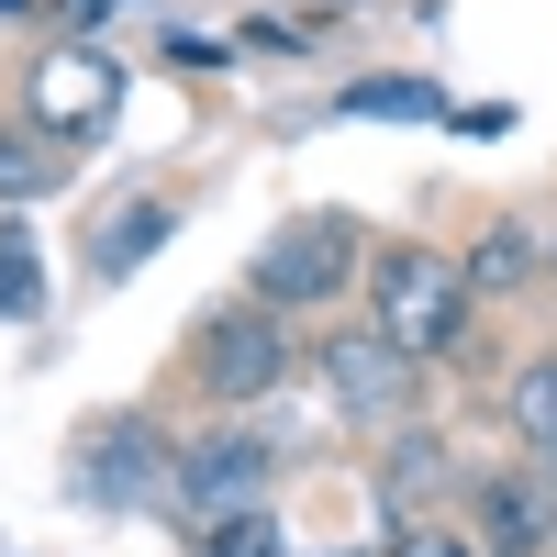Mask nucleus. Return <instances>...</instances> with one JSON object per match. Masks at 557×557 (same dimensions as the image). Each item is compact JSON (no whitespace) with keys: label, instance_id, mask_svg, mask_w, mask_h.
Instances as JSON below:
<instances>
[{"label":"nucleus","instance_id":"obj_1","mask_svg":"<svg viewBox=\"0 0 557 557\" xmlns=\"http://www.w3.org/2000/svg\"><path fill=\"white\" fill-rule=\"evenodd\" d=\"M368 301H380V335L412 357H457L469 346V268L435 246H391L368 257Z\"/></svg>","mask_w":557,"mask_h":557},{"label":"nucleus","instance_id":"obj_2","mask_svg":"<svg viewBox=\"0 0 557 557\" xmlns=\"http://www.w3.org/2000/svg\"><path fill=\"white\" fill-rule=\"evenodd\" d=\"M190 380L212 401H257L290 380V335H278V301H246V312H201L190 323Z\"/></svg>","mask_w":557,"mask_h":557},{"label":"nucleus","instance_id":"obj_3","mask_svg":"<svg viewBox=\"0 0 557 557\" xmlns=\"http://www.w3.org/2000/svg\"><path fill=\"white\" fill-rule=\"evenodd\" d=\"M357 278V223L346 212H301V223H278V235L257 246V301H335Z\"/></svg>","mask_w":557,"mask_h":557},{"label":"nucleus","instance_id":"obj_4","mask_svg":"<svg viewBox=\"0 0 557 557\" xmlns=\"http://www.w3.org/2000/svg\"><path fill=\"white\" fill-rule=\"evenodd\" d=\"M323 391H335L346 424L391 435V424H412V346H391L380 323L368 335H323Z\"/></svg>","mask_w":557,"mask_h":557},{"label":"nucleus","instance_id":"obj_5","mask_svg":"<svg viewBox=\"0 0 557 557\" xmlns=\"http://www.w3.org/2000/svg\"><path fill=\"white\" fill-rule=\"evenodd\" d=\"M23 101H34V123L57 134V146H89V134L123 112V78H112V57H89V45H45Z\"/></svg>","mask_w":557,"mask_h":557},{"label":"nucleus","instance_id":"obj_6","mask_svg":"<svg viewBox=\"0 0 557 557\" xmlns=\"http://www.w3.org/2000/svg\"><path fill=\"white\" fill-rule=\"evenodd\" d=\"M268 491V446L257 435H201L190 457H178V513H190V524H223V513H246V502Z\"/></svg>","mask_w":557,"mask_h":557},{"label":"nucleus","instance_id":"obj_7","mask_svg":"<svg viewBox=\"0 0 557 557\" xmlns=\"http://www.w3.org/2000/svg\"><path fill=\"white\" fill-rule=\"evenodd\" d=\"M89 491H101V502H146V491H178V469L157 457L146 424H101V435H89Z\"/></svg>","mask_w":557,"mask_h":557},{"label":"nucleus","instance_id":"obj_8","mask_svg":"<svg viewBox=\"0 0 557 557\" xmlns=\"http://www.w3.org/2000/svg\"><path fill=\"white\" fill-rule=\"evenodd\" d=\"M168 235H178V212H168V201H123L101 235H89V268H101V278H134V268L168 246Z\"/></svg>","mask_w":557,"mask_h":557},{"label":"nucleus","instance_id":"obj_9","mask_svg":"<svg viewBox=\"0 0 557 557\" xmlns=\"http://www.w3.org/2000/svg\"><path fill=\"white\" fill-rule=\"evenodd\" d=\"M480 524H491L502 557H535V546H546V491H535V480H491V491H480Z\"/></svg>","mask_w":557,"mask_h":557},{"label":"nucleus","instance_id":"obj_10","mask_svg":"<svg viewBox=\"0 0 557 557\" xmlns=\"http://www.w3.org/2000/svg\"><path fill=\"white\" fill-rule=\"evenodd\" d=\"M57 134H45V123H0V201H45V190H57Z\"/></svg>","mask_w":557,"mask_h":557},{"label":"nucleus","instance_id":"obj_11","mask_svg":"<svg viewBox=\"0 0 557 557\" xmlns=\"http://www.w3.org/2000/svg\"><path fill=\"white\" fill-rule=\"evenodd\" d=\"M524 278H535V235L524 223H491L469 246V290H524Z\"/></svg>","mask_w":557,"mask_h":557},{"label":"nucleus","instance_id":"obj_12","mask_svg":"<svg viewBox=\"0 0 557 557\" xmlns=\"http://www.w3.org/2000/svg\"><path fill=\"white\" fill-rule=\"evenodd\" d=\"M502 424H513V435H535V446H557V357L513 368V391H502Z\"/></svg>","mask_w":557,"mask_h":557},{"label":"nucleus","instance_id":"obj_13","mask_svg":"<svg viewBox=\"0 0 557 557\" xmlns=\"http://www.w3.org/2000/svg\"><path fill=\"white\" fill-rule=\"evenodd\" d=\"M45 301V257H34V235H23V223H0V323H12V312H34Z\"/></svg>","mask_w":557,"mask_h":557},{"label":"nucleus","instance_id":"obj_14","mask_svg":"<svg viewBox=\"0 0 557 557\" xmlns=\"http://www.w3.org/2000/svg\"><path fill=\"white\" fill-rule=\"evenodd\" d=\"M446 480V457H435V435H412V446H391L380 457V502H391V513H401V502H424Z\"/></svg>","mask_w":557,"mask_h":557},{"label":"nucleus","instance_id":"obj_15","mask_svg":"<svg viewBox=\"0 0 557 557\" xmlns=\"http://www.w3.org/2000/svg\"><path fill=\"white\" fill-rule=\"evenodd\" d=\"M201 557H278V524H268L257 502H246V513H223V524H201Z\"/></svg>","mask_w":557,"mask_h":557},{"label":"nucleus","instance_id":"obj_16","mask_svg":"<svg viewBox=\"0 0 557 557\" xmlns=\"http://www.w3.org/2000/svg\"><path fill=\"white\" fill-rule=\"evenodd\" d=\"M346 112H380V123H391V112H435V78H357Z\"/></svg>","mask_w":557,"mask_h":557},{"label":"nucleus","instance_id":"obj_17","mask_svg":"<svg viewBox=\"0 0 557 557\" xmlns=\"http://www.w3.org/2000/svg\"><path fill=\"white\" fill-rule=\"evenodd\" d=\"M401 557H469V546H457V535H435V524H412V546Z\"/></svg>","mask_w":557,"mask_h":557},{"label":"nucleus","instance_id":"obj_18","mask_svg":"<svg viewBox=\"0 0 557 557\" xmlns=\"http://www.w3.org/2000/svg\"><path fill=\"white\" fill-rule=\"evenodd\" d=\"M101 12H123V0H67V23H101Z\"/></svg>","mask_w":557,"mask_h":557}]
</instances>
